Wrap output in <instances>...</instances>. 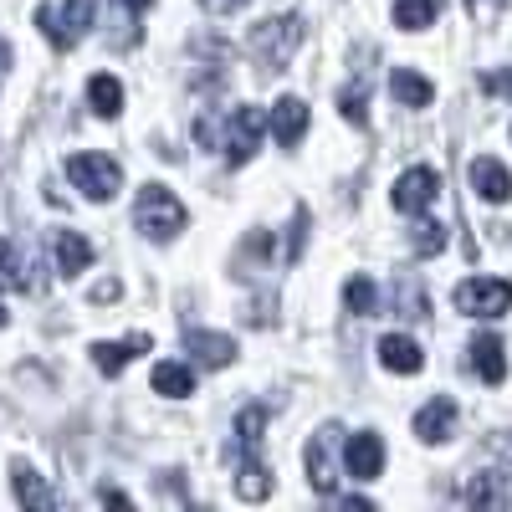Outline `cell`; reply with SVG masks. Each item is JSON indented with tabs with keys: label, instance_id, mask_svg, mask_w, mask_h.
<instances>
[{
	"label": "cell",
	"instance_id": "obj_1",
	"mask_svg": "<svg viewBox=\"0 0 512 512\" xmlns=\"http://www.w3.org/2000/svg\"><path fill=\"white\" fill-rule=\"evenodd\" d=\"M297 41H303V16H272V21H262V26H251L246 52H251V62L262 67L267 77H277V72L292 62Z\"/></svg>",
	"mask_w": 512,
	"mask_h": 512
},
{
	"label": "cell",
	"instance_id": "obj_2",
	"mask_svg": "<svg viewBox=\"0 0 512 512\" xmlns=\"http://www.w3.org/2000/svg\"><path fill=\"white\" fill-rule=\"evenodd\" d=\"M98 0H62V6H36V26L47 31V41L57 52H72L82 36L93 31Z\"/></svg>",
	"mask_w": 512,
	"mask_h": 512
},
{
	"label": "cell",
	"instance_id": "obj_3",
	"mask_svg": "<svg viewBox=\"0 0 512 512\" xmlns=\"http://www.w3.org/2000/svg\"><path fill=\"white\" fill-rule=\"evenodd\" d=\"M134 226H139L149 241H169V236H180V226H185V205L175 200V190L144 185L139 200H134Z\"/></svg>",
	"mask_w": 512,
	"mask_h": 512
},
{
	"label": "cell",
	"instance_id": "obj_4",
	"mask_svg": "<svg viewBox=\"0 0 512 512\" xmlns=\"http://www.w3.org/2000/svg\"><path fill=\"white\" fill-rule=\"evenodd\" d=\"M67 175H72V185L88 195V200H113L118 190H123V169H118V159H108V154H72L67 159Z\"/></svg>",
	"mask_w": 512,
	"mask_h": 512
},
{
	"label": "cell",
	"instance_id": "obj_5",
	"mask_svg": "<svg viewBox=\"0 0 512 512\" xmlns=\"http://www.w3.org/2000/svg\"><path fill=\"white\" fill-rule=\"evenodd\" d=\"M456 308L466 318H502L512 308V282H502V277H472V282H461L456 287Z\"/></svg>",
	"mask_w": 512,
	"mask_h": 512
},
{
	"label": "cell",
	"instance_id": "obj_6",
	"mask_svg": "<svg viewBox=\"0 0 512 512\" xmlns=\"http://www.w3.org/2000/svg\"><path fill=\"white\" fill-rule=\"evenodd\" d=\"M436 195H441V175H436V169H425V164L405 169V175L395 180V210H405V216H420V210H431Z\"/></svg>",
	"mask_w": 512,
	"mask_h": 512
},
{
	"label": "cell",
	"instance_id": "obj_7",
	"mask_svg": "<svg viewBox=\"0 0 512 512\" xmlns=\"http://www.w3.org/2000/svg\"><path fill=\"white\" fill-rule=\"evenodd\" d=\"M333 451H338V431H333V425H323V431L308 441V451H303L308 482H313L323 497H333V487H338V461H333Z\"/></svg>",
	"mask_w": 512,
	"mask_h": 512
},
{
	"label": "cell",
	"instance_id": "obj_8",
	"mask_svg": "<svg viewBox=\"0 0 512 512\" xmlns=\"http://www.w3.org/2000/svg\"><path fill=\"white\" fill-rule=\"evenodd\" d=\"M256 144H262V108H236L231 113V139L221 144L231 164H246L256 154Z\"/></svg>",
	"mask_w": 512,
	"mask_h": 512
},
{
	"label": "cell",
	"instance_id": "obj_9",
	"mask_svg": "<svg viewBox=\"0 0 512 512\" xmlns=\"http://www.w3.org/2000/svg\"><path fill=\"white\" fill-rule=\"evenodd\" d=\"M344 466H349V477H354V482H374V477H379V466H384V441H379L374 431L349 436V446H344Z\"/></svg>",
	"mask_w": 512,
	"mask_h": 512
},
{
	"label": "cell",
	"instance_id": "obj_10",
	"mask_svg": "<svg viewBox=\"0 0 512 512\" xmlns=\"http://www.w3.org/2000/svg\"><path fill=\"white\" fill-rule=\"evenodd\" d=\"M451 431H456V400H451V395H436L431 405L415 415V436L431 441V446L451 441Z\"/></svg>",
	"mask_w": 512,
	"mask_h": 512
},
{
	"label": "cell",
	"instance_id": "obj_11",
	"mask_svg": "<svg viewBox=\"0 0 512 512\" xmlns=\"http://www.w3.org/2000/svg\"><path fill=\"white\" fill-rule=\"evenodd\" d=\"M466 175H472V190L482 195V200H492V205H502V200H512V175L502 169V159H472V169H466Z\"/></svg>",
	"mask_w": 512,
	"mask_h": 512
},
{
	"label": "cell",
	"instance_id": "obj_12",
	"mask_svg": "<svg viewBox=\"0 0 512 512\" xmlns=\"http://www.w3.org/2000/svg\"><path fill=\"white\" fill-rule=\"evenodd\" d=\"M149 344H154L149 333H128L123 344H93V364H98V369L113 379V374H123V364H128V359L149 354Z\"/></svg>",
	"mask_w": 512,
	"mask_h": 512
},
{
	"label": "cell",
	"instance_id": "obj_13",
	"mask_svg": "<svg viewBox=\"0 0 512 512\" xmlns=\"http://www.w3.org/2000/svg\"><path fill=\"white\" fill-rule=\"evenodd\" d=\"M272 134H277L282 149H297V139L308 134V103L303 98H282L272 108Z\"/></svg>",
	"mask_w": 512,
	"mask_h": 512
},
{
	"label": "cell",
	"instance_id": "obj_14",
	"mask_svg": "<svg viewBox=\"0 0 512 512\" xmlns=\"http://www.w3.org/2000/svg\"><path fill=\"white\" fill-rule=\"evenodd\" d=\"M185 349L200 359V364H210V369H226L231 359H236V344L226 333H205V328H190L185 333Z\"/></svg>",
	"mask_w": 512,
	"mask_h": 512
},
{
	"label": "cell",
	"instance_id": "obj_15",
	"mask_svg": "<svg viewBox=\"0 0 512 512\" xmlns=\"http://www.w3.org/2000/svg\"><path fill=\"white\" fill-rule=\"evenodd\" d=\"M379 364H384V369H395V374H420L425 354H420V344H415V338H405V333H390V338H379Z\"/></svg>",
	"mask_w": 512,
	"mask_h": 512
},
{
	"label": "cell",
	"instance_id": "obj_16",
	"mask_svg": "<svg viewBox=\"0 0 512 512\" xmlns=\"http://www.w3.org/2000/svg\"><path fill=\"white\" fill-rule=\"evenodd\" d=\"M472 369H477L487 384H502V379H507V349H502L497 333L472 338Z\"/></svg>",
	"mask_w": 512,
	"mask_h": 512
},
{
	"label": "cell",
	"instance_id": "obj_17",
	"mask_svg": "<svg viewBox=\"0 0 512 512\" xmlns=\"http://www.w3.org/2000/svg\"><path fill=\"white\" fill-rule=\"evenodd\" d=\"M52 246H57V272L62 277H77L82 267L93 262V241L77 236V231H52Z\"/></svg>",
	"mask_w": 512,
	"mask_h": 512
},
{
	"label": "cell",
	"instance_id": "obj_18",
	"mask_svg": "<svg viewBox=\"0 0 512 512\" xmlns=\"http://www.w3.org/2000/svg\"><path fill=\"white\" fill-rule=\"evenodd\" d=\"M11 487H16V497H21V507H31V512H52V487H41V477L31 472L26 461H16L11 466Z\"/></svg>",
	"mask_w": 512,
	"mask_h": 512
},
{
	"label": "cell",
	"instance_id": "obj_19",
	"mask_svg": "<svg viewBox=\"0 0 512 512\" xmlns=\"http://www.w3.org/2000/svg\"><path fill=\"white\" fill-rule=\"evenodd\" d=\"M390 93H395V103H405V108H425L436 98V88L425 82L420 72H410V67H395L390 72Z\"/></svg>",
	"mask_w": 512,
	"mask_h": 512
},
{
	"label": "cell",
	"instance_id": "obj_20",
	"mask_svg": "<svg viewBox=\"0 0 512 512\" xmlns=\"http://www.w3.org/2000/svg\"><path fill=\"white\" fill-rule=\"evenodd\" d=\"M461 502H466V507H507V502H512V497H507V477H497V472L472 477V482H466V492H461Z\"/></svg>",
	"mask_w": 512,
	"mask_h": 512
},
{
	"label": "cell",
	"instance_id": "obj_21",
	"mask_svg": "<svg viewBox=\"0 0 512 512\" xmlns=\"http://www.w3.org/2000/svg\"><path fill=\"white\" fill-rule=\"evenodd\" d=\"M88 103H93L98 118H118V113H123V82L108 77V72H98V77L88 82Z\"/></svg>",
	"mask_w": 512,
	"mask_h": 512
},
{
	"label": "cell",
	"instance_id": "obj_22",
	"mask_svg": "<svg viewBox=\"0 0 512 512\" xmlns=\"http://www.w3.org/2000/svg\"><path fill=\"white\" fill-rule=\"evenodd\" d=\"M154 390L169 395V400H185V395L195 390V374H190L185 364H159V369H154Z\"/></svg>",
	"mask_w": 512,
	"mask_h": 512
},
{
	"label": "cell",
	"instance_id": "obj_23",
	"mask_svg": "<svg viewBox=\"0 0 512 512\" xmlns=\"http://www.w3.org/2000/svg\"><path fill=\"white\" fill-rule=\"evenodd\" d=\"M441 11V0H395V26L405 31H420V26H431Z\"/></svg>",
	"mask_w": 512,
	"mask_h": 512
},
{
	"label": "cell",
	"instance_id": "obj_24",
	"mask_svg": "<svg viewBox=\"0 0 512 512\" xmlns=\"http://www.w3.org/2000/svg\"><path fill=\"white\" fill-rule=\"evenodd\" d=\"M364 98H369V72H359V77L349 82V88L338 93V113H344L349 123H359V128L369 123V113H364Z\"/></svg>",
	"mask_w": 512,
	"mask_h": 512
},
{
	"label": "cell",
	"instance_id": "obj_25",
	"mask_svg": "<svg viewBox=\"0 0 512 512\" xmlns=\"http://www.w3.org/2000/svg\"><path fill=\"white\" fill-rule=\"evenodd\" d=\"M241 502H267L272 482H267V466L262 461H241V482H236Z\"/></svg>",
	"mask_w": 512,
	"mask_h": 512
},
{
	"label": "cell",
	"instance_id": "obj_26",
	"mask_svg": "<svg viewBox=\"0 0 512 512\" xmlns=\"http://www.w3.org/2000/svg\"><path fill=\"white\" fill-rule=\"evenodd\" d=\"M262 431H267V410H262V405H246V410L236 415V446L251 451L256 441H262Z\"/></svg>",
	"mask_w": 512,
	"mask_h": 512
},
{
	"label": "cell",
	"instance_id": "obj_27",
	"mask_svg": "<svg viewBox=\"0 0 512 512\" xmlns=\"http://www.w3.org/2000/svg\"><path fill=\"white\" fill-rule=\"evenodd\" d=\"M21 287H26V267H21L16 246L0 236V292H21Z\"/></svg>",
	"mask_w": 512,
	"mask_h": 512
},
{
	"label": "cell",
	"instance_id": "obj_28",
	"mask_svg": "<svg viewBox=\"0 0 512 512\" xmlns=\"http://www.w3.org/2000/svg\"><path fill=\"white\" fill-rule=\"evenodd\" d=\"M344 303H349V313H374L379 292H374V282H369V277H349V287H344Z\"/></svg>",
	"mask_w": 512,
	"mask_h": 512
},
{
	"label": "cell",
	"instance_id": "obj_29",
	"mask_svg": "<svg viewBox=\"0 0 512 512\" xmlns=\"http://www.w3.org/2000/svg\"><path fill=\"white\" fill-rule=\"evenodd\" d=\"M441 246H446V231H441L436 221H420V226H415V251H420V256H436Z\"/></svg>",
	"mask_w": 512,
	"mask_h": 512
},
{
	"label": "cell",
	"instance_id": "obj_30",
	"mask_svg": "<svg viewBox=\"0 0 512 512\" xmlns=\"http://www.w3.org/2000/svg\"><path fill=\"white\" fill-rule=\"evenodd\" d=\"M482 88H487V93H497V98H512V67L487 72V77H482Z\"/></svg>",
	"mask_w": 512,
	"mask_h": 512
},
{
	"label": "cell",
	"instance_id": "obj_31",
	"mask_svg": "<svg viewBox=\"0 0 512 512\" xmlns=\"http://www.w3.org/2000/svg\"><path fill=\"white\" fill-rule=\"evenodd\" d=\"M502 6H507V0H466V11H472L482 26H487V21H497V16H502Z\"/></svg>",
	"mask_w": 512,
	"mask_h": 512
},
{
	"label": "cell",
	"instance_id": "obj_32",
	"mask_svg": "<svg viewBox=\"0 0 512 512\" xmlns=\"http://www.w3.org/2000/svg\"><path fill=\"white\" fill-rule=\"evenodd\" d=\"M487 446H492V456H497L502 466H512V431H497Z\"/></svg>",
	"mask_w": 512,
	"mask_h": 512
},
{
	"label": "cell",
	"instance_id": "obj_33",
	"mask_svg": "<svg viewBox=\"0 0 512 512\" xmlns=\"http://www.w3.org/2000/svg\"><path fill=\"white\" fill-rule=\"evenodd\" d=\"M113 297H118V282H113V277L93 287V303H113Z\"/></svg>",
	"mask_w": 512,
	"mask_h": 512
},
{
	"label": "cell",
	"instance_id": "obj_34",
	"mask_svg": "<svg viewBox=\"0 0 512 512\" xmlns=\"http://www.w3.org/2000/svg\"><path fill=\"white\" fill-rule=\"evenodd\" d=\"M205 6L216 11V16H231V11H241V6H246V0H205Z\"/></svg>",
	"mask_w": 512,
	"mask_h": 512
},
{
	"label": "cell",
	"instance_id": "obj_35",
	"mask_svg": "<svg viewBox=\"0 0 512 512\" xmlns=\"http://www.w3.org/2000/svg\"><path fill=\"white\" fill-rule=\"evenodd\" d=\"M149 6H154V0H118L123 16H139V11H149Z\"/></svg>",
	"mask_w": 512,
	"mask_h": 512
},
{
	"label": "cell",
	"instance_id": "obj_36",
	"mask_svg": "<svg viewBox=\"0 0 512 512\" xmlns=\"http://www.w3.org/2000/svg\"><path fill=\"white\" fill-rule=\"evenodd\" d=\"M6 72H11V41L0 36V82H6Z\"/></svg>",
	"mask_w": 512,
	"mask_h": 512
},
{
	"label": "cell",
	"instance_id": "obj_37",
	"mask_svg": "<svg viewBox=\"0 0 512 512\" xmlns=\"http://www.w3.org/2000/svg\"><path fill=\"white\" fill-rule=\"evenodd\" d=\"M0 328H6V308H0Z\"/></svg>",
	"mask_w": 512,
	"mask_h": 512
}]
</instances>
